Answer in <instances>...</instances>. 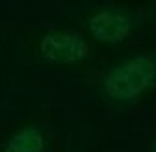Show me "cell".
<instances>
[{"instance_id":"obj_1","label":"cell","mask_w":156,"mask_h":152,"mask_svg":"<svg viewBox=\"0 0 156 152\" xmlns=\"http://www.w3.org/2000/svg\"><path fill=\"white\" fill-rule=\"evenodd\" d=\"M156 78V65L147 58H134L113 69L104 80V89L112 98L130 100L143 93Z\"/></svg>"},{"instance_id":"obj_2","label":"cell","mask_w":156,"mask_h":152,"mask_svg":"<svg viewBox=\"0 0 156 152\" xmlns=\"http://www.w3.org/2000/svg\"><path fill=\"white\" fill-rule=\"evenodd\" d=\"M41 52L58 63H73L87 54V45L76 33H48L41 41Z\"/></svg>"},{"instance_id":"obj_3","label":"cell","mask_w":156,"mask_h":152,"mask_svg":"<svg viewBox=\"0 0 156 152\" xmlns=\"http://www.w3.org/2000/svg\"><path fill=\"white\" fill-rule=\"evenodd\" d=\"M89 30L97 39L106 43H115V41H121L128 33L130 24H128V19L121 13L101 11L89 21Z\"/></svg>"},{"instance_id":"obj_4","label":"cell","mask_w":156,"mask_h":152,"mask_svg":"<svg viewBox=\"0 0 156 152\" xmlns=\"http://www.w3.org/2000/svg\"><path fill=\"white\" fill-rule=\"evenodd\" d=\"M4 152H43V137L37 130L26 128L8 143Z\"/></svg>"},{"instance_id":"obj_5","label":"cell","mask_w":156,"mask_h":152,"mask_svg":"<svg viewBox=\"0 0 156 152\" xmlns=\"http://www.w3.org/2000/svg\"><path fill=\"white\" fill-rule=\"evenodd\" d=\"M154 152H156V148H154Z\"/></svg>"}]
</instances>
